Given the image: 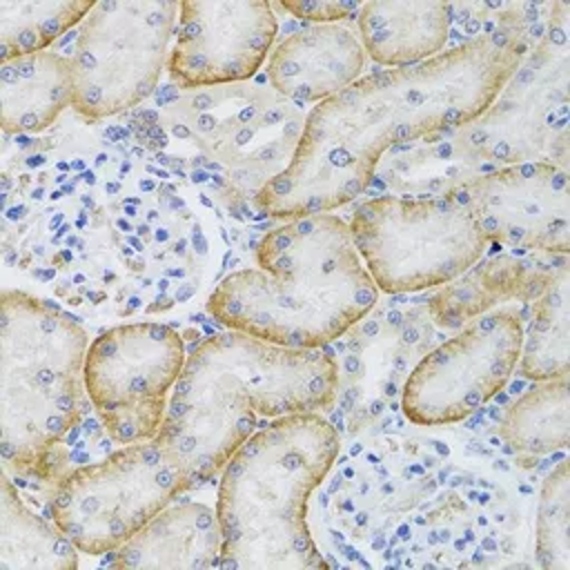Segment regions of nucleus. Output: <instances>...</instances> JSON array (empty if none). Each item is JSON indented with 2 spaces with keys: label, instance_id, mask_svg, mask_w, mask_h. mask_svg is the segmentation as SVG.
I'll use <instances>...</instances> for the list:
<instances>
[{
  "label": "nucleus",
  "instance_id": "nucleus-1",
  "mask_svg": "<svg viewBox=\"0 0 570 570\" xmlns=\"http://www.w3.org/2000/svg\"><path fill=\"white\" fill-rule=\"evenodd\" d=\"M519 62L521 45L494 31L419 65L358 78L314 105L292 158L258 189V209L296 218L347 205L390 147L481 118Z\"/></svg>",
  "mask_w": 570,
  "mask_h": 570
},
{
  "label": "nucleus",
  "instance_id": "nucleus-2",
  "mask_svg": "<svg viewBox=\"0 0 570 570\" xmlns=\"http://www.w3.org/2000/svg\"><path fill=\"white\" fill-rule=\"evenodd\" d=\"M336 387L338 365L327 350L283 347L227 330L185 358L156 441L187 490L220 472L261 419L321 412Z\"/></svg>",
  "mask_w": 570,
  "mask_h": 570
},
{
  "label": "nucleus",
  "instance_id": "nucleus-3",
  "mask_svg": "<svg viewBox=\"0 0 570 570\" xmlns=\"http://www.w3.org/2000/svg\"><path fill=\"white\" fill-rule=\"evenodd\" d=\"M379 301L350 225L334 214L287 218L256 247V267L225 276L207 301L227 330L316 350L338 338Z\"/></svg>",
  "mask_w": 570,
  "mask_h": 570
},
{
  "label": "nucleus",
  "instance_id": "nucleus-4",
  "mask_svg": "<svg viewBox=\"0 0 570 570\" xmlns=\"http://www.w3.org/2000/svg\"><path fill=\"white\" fill-rule=\"evenodd\" d=\"M338 448L332 423L318 412H305L269 421L234 450L220 470L216 499L223 570L325 566L305 510Z\"/></svg>",
  "mask_w": 570,
  "mask_h": 570
},
{
  "label": "nucleus",
  "instance_id": "nucleus-5",
  "mask_svg": "<svg viewBox=\"0 0 570 570\" xmlns=\"http://www.w3.org/2000/svg\"><path fill=\"white\" fill-rule=\"evenodd\" d=\"M89 338L60 307L27 292L0 298V454L36 472L78 423Z\"/></svg>",
  "mask_w": 570,
  "mask_h": 570
},
{
  "label": "nucleus",
  "instance_id": "nucleus-6",
  "mask_svg": "<svg viewBox=\"0 0 570 570\" xmlns=\"http://www.w3.org/2000/svg\"><path fill=\"white\" fill-rule=\"evenodd\" d=\"M347 225L363 265L387 294L456 281L488 247L472 212L454 191L430 198H372L356 207Z\"/></svg>",
  "mask_w": 570,
  "mask_h": 570
},
{
  "label": "nucleus",
  "instance_id": "nucleus-7",
  "mask_svg": "<svg viewBox=\"0 0 570 570\" xmlns=\"http://www.w3.org/2000/svg\"><path fill=\"white\" fill-rule=\"evenodd\" d=\"M178 2H94L71 53L73 102L87 118H107L142 102L167 67Z\"/></svg>",
  "mask_w": 570,
  "mask_h": 570
},
{
  "label": "nucleus",
  "instance_id": "nucleus-8",
  "mask_svg": "<svg viewBox=\"0 0 570 570\" xmlns=\"http://www.w3.org/2000/svg\"><path fill=\"white\" fill-rule=\"evenodd\" d=\"M183 490L180 468L156 439L129 443L69 472L51 497V519L80 552H116Z\"/></svg>",
  "mask_w": 570,
  "mask_h": 570
},
{
  "label": "nucleus",
  "instance_id": "nucleus-9",
  "mask_svg": "<svg viewBox=\"0 0 570 570\" xmlns=\"http://www.w3.org/2000/svg\"><path fill=\"white\" fill-rule=\"evenodd\" d=\"M185 358L180 334L163 323L116 325L89 343L85 390L111 441L156 439Z\"/></svg>",
  "mask_w": 570,
  "mask_h": 570
},
{
  "label": "nucleus",
  "instance_id": "nucleus-10",
  "mask_svg": "<svg viewBox=\"0 0 570 570\" xmlns=\"http://www.w3.org/2000/svg\"><path fill=\"white\" fill-rule=\"evenodd\" d=\"M523 341L514 307L474 316L430 352L403 385V414L416 425H445L474 414L512 376Z\"/></svg>",
  "mask_w": 570,
  "mask_h": 570
},
{
  "label": "nucleus",
  "instance_id": "nucleus-11",
  "mask_svg": "<svg viewBox=\"0 0 570 570\" xmlns=\"http://www.w3.org/2000/svg\"><path fill=\"white\" fill-rule=\"evenodd\" d=\"M454 196L488 243L557 254L570 247V178L554 163L521 160L461 185Z\"/></svg>",
  "mask_w": 570,
  "mask_h": 570
},
{
  "label": "nucleus",
  "instance_id": "nucleus-12",
  "mask_svg": "<svg viewBox=\"0 0 570 570\" xmlns=\"http://www.w3.org/2000/svg\"><path fill=\"white\" fill-rule=\"evenodd\" d=\"M276 38L274 7L263 0H187L167 58V71L185 89L252 78Z\"/></svg>",
  "mask_w": 570,
  "mask_h": 570
},
{
  "label": "nucleus",
  "instance_id": "nucleus-13",
  "mask_svg": "<svg viewBox=\"0 0 570 570\" xmlns=\"http://www.w3.org/2000/svg\"><path fill=\"white\" fill-rule=\"evenodd\" d=\"M365 56L354 27L309 24L276 45L267 60V78L285 98L321 102L358 80Z\"/></svg>",
  "mask_w": 570,
  "mask_h": 570
},
{
  "label": "nucleus",
  "instance_id": "nucleus-14",
  "mask_svg": "<svg viewBox=\"0 0 570 570\" xmlns=\"http://www.w3.org/2000/svg\"><path fill=\"white\" fill-rule=\"evenodd\" d=\"M216 510L196 501H171L114 552L116 568L203 570L220 561Z\"/></svg>",
  "mask_w": 570,
  "mask_h": 570
},
{
  "label": "nucleus",
  "instance_id": "nucleus-15",
  "mask_svg": "<svg viewBox=\"0 0 570 570\" xmlns=\"http://www.w3.org/2000/svg\"><path fill=\"white\" fill-rule=\"evenodd\" d=\"M365 53L385 67L419 65L441 53L450 31V4L436 0H374L356 13Z\"/></svg>",
  "mask_w": 570,
  "mask_h": 570
},
{
  "label": "nucleus",
  "instance_id": "nucleus-16",
  "mask_svg": "<svg viewBox=\"0 0 570 570\" xmlns=\"http://www.w3.org/2000/svg\"><path fill=\"white\" fill-rule=\"evenodd\" d=\"M71 102V56L47 49L0 65V120L7 134L42 131Z\"/></svg>",
  "mask_w": 570,
  "mask_h": 570
},
{
  "label": "nucleus",
  "instance_id": "nucleus-17",
  "mask_svg": "<svg viewBox=\"0 0 570 570\" xmlns=\"http://www.w3.org/2000/svg\"><path fill=\"white\" fill-rule=\"evenodd\" d=\"M78 548L36 514L18 494L7 472L0 481V570H71Z\"/></svg>",
  "mask_w": 570,
  "mask_h": 570
},
{
  "label": "nucleus",
  "instance_id": "nucleus-18",
  "mask_svg": "<svg viewBox=\"0 0 570 570\" xmlns=\"http://www.w3.org/2000/svg\"><path fill=\"white\" fill-rule=\"evenodd\" d=\"M501 436L514 452L550 454L570 439V383L568 374L534 381L505 412Z\"/></svg>",
  "mask_w": 570,
  "mask_h": 570
},
{
  "label": "nucleus",
  "instance_id": "nucleus-19",
  "mask_svg": "<svg viewBox=\"0 0 570 570\" xmlns=\"http://www.w3.org/2000/svg\"><path fill=\"white\" fill-rule=\"evenodd\" d=\"M570 356V285L568 269L561 267L548 281L534 303L528 330H523L519 372L532 381L568 374Z\"/></svg>",
  "mask_w": 570,
  "mask_h": 570
},
{
  "label": "nucleus",
  "instance_id": "nucleus-20",
  "mask_svg": "<svg viewBox=\"0 0 570 570\" xmlns=\"http://www.w3.org/2000/svg\"><path fill=\"white\" fill-rule=\"evenodd\" d=\"M91 7L89 0H0V60L47 51Z\"/></svg>",
  "mask_w": 570,
  "mask_h": 570
},
{
  "label": "nucleus",
  "instance_id": "nucleus-21",
  "mask_svg": "<svg viewBox=\"0 0 570 570\" xmlns=\"http://www.w3.org/2000/svg\"><path fill=\"white\" fill-rule=\"evenodd\" d=\"M459 278L461 281H450L452 285L432 301V312L441 325L474 318L494 303L517 296L519 289L532 287L525 278V265L505 256L479 267L472 265Z\"/></svg>",
  "mask_w": 570,
  "mask_h": 570
},
{
  "label": "nucleus",
  "instance_id": "nucleus-22",
  "mask_svg": "<svg viewBox=\"0 0 570 570\" xmlns=\"http://www.w3.org/2000/svg\"><path fill=\"white\" fill-rule=\"evenodd\" d=\"M537 559L543 570H570V470L559 461L537 505Z\"/></svg>",
  "mask_w": 570,
  "mask_h": 570
},
{
  "label": "nucleus",
  "instance_id": "nucleus-23",
  "mask_svg": "<svg viewBox=\"0 0 570 570\" xmlns=\"http://www.w3.org/2000/svg\"><path fill=\"white\" fill-rule=\"evenodd\" d=\"M283 11H289L294 18H305L312 24L343 22L358 13L361 2L350 0H283L278 4Z\"/></svg>",
  "mask_w": 570,
  "mask_h": 570
}]
</instances>
